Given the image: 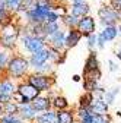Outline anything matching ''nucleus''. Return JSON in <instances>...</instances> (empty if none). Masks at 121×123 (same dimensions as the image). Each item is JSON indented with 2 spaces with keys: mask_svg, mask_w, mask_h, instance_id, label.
Here are the masks:
<instances>
[{
  "mask_svg": "<svg viewBox=\"0 0 121 123\" xmlns=\"http://www.w3.org/2000/svg\"><path fill=\"white\" fill-rule=\"evenodd\" d=\"M31 72V66H29V62H28V57L23 56L22 53H18L15 51L12 59L9 60V65L5 70L3 75L12 78L13 81H22L26 78V75Z\"/></svg>",
  "mask_w": 121,
  "mask_h": 123,
  "instance_id": "f257e3e1",
  "label": "nucleus"
},
{
  "mask_svg": "<svg viewBox=\"0 0 121 123\" xmlns=\"http://www.w3.org/2000/svg\"><path fill=\"white\" fill-rule=\"evenodd\" d=\"M18 45H19V50H16L18 53H28V54H32L35 51H39L41 49L47 47V40L42 38V37H37V35H32L25 31V34L19 35V40H18Z\"/></svg>",
  "mask_w": 121,
  "mask_h": 123,
  "instance_id": "f03ea898",
  "label": "nucleus"
},
{
  "mask_svg": "<svg viewBox=\"0 0 121 123\" xmlns=\"http://www.w3.org/2000/svg\"><path fill=\"white\" fill-rule=\"evenodd\" d=\"M25 81H28L31 85H34L39 92H47L48 89L54 88L57 84L55 75H45V73H39V72H29L26 75Z\"/></svg>",
  "mask_w": 121,
  "mask_h": 123,
  "instance_id": "7ed1b4c3",
  "label": "nucleus"
},
{
  "mask_svg": "<svg viewBox=\"0 0 121 123\" xmlns=\"http://www.w3.org/2000/svg\"><path fill=\"white\" fill-rule=\"evenodd\" d=\"M19 35H21V29L16 25L9 24V25L3 26L0 29V44H2V47L12 50V51H16Z\"/></svg>",
  "mask_w": 121,
  "mask_h": 123,
  "instance_id": "20e7f679",
  "label": "nucleus"
},
{
  "mask_svg": "<svg viewBox=\"0 0 121 123\" xmlns=\"http://www.w3.org/2000/svg\"><path fill=\"white\" fill-rule=\"evenodd\" d=\"M98 16H99V22H101L102 26L117 25L121 21V13H118L111 6H102L98 10Z\"/></svg>",
  "mask_w": 121,
  "mask_h": 123,
  "instance_id": "39448f33",
  "label": "nucleus"
},
{
  "mask_svg": "<svg viewBox=\"0 0 121 123\" xmlns=\"http://www.w3.org/2000/svg\"><path fill=\"white\" fill-rule=\"evenodd\" d=\"M28 62H29V66H31V70L32 72H37L41 66H44L45 63H48L50 60V49L48 45L47 47L41 49L39 51H35L32 54L28 56Z\"/></svg>",
  "mask_w": 121,
  "mask_h": 123,
  "instance_id": "423d86ee",
  "label": "nucleus"
},
{
  "mask_svg": "<svg viewBox=\"0 0 121 123\" xmlns=\"http://www.w3.org/2000/svg\"><path fill=\"white\" fill-rule=\"evenodd\" d=\"M16 91L19 92V94L26 100V101H29L31 103L34 98H37L41 92L34 86V85H31L28 81H25V79H22V81H18V84H16Z\"/></svg>",
  "mask_w": 121,
  "mask_h": 123,
  "instance_id": "0eeeda50",
  "label": "nucleus"
},
{
  "mask_svg": "<svg viewBox=\"0 0 121 123\" xmlns=\"http://www.w3.org/2000/svg\"><path fill=\"white\" fill-rule=\"evenodd\" d=\"M47 45L51 49H55L58 51H64L66 49V32L60 28L57 32H54L53 35L47 37Z\"/></svg>",
  "mask_w": 121,
  "mask_h": 123,
  "instance_id": "6e6552de",
  "label": "nucleus"
},
{
  "mask_svg": "<svg viewBox=\"0 0 121 123\" xmlns=\"http://www.w3.org/2000/svg\"><path fill=\"white\" fill-rule=\"evenodd\" d=\"M76 29H77L79 32L86 38L88 35L94 34L95 31H96V22H95V19H94L92 16L86 15V16H83V18H80V19H79Z\"/></svg>",
  "mask_w": 121,
  "mask_h": 123,
  "instance_id": "1a4fd4ad",
  "label": "nucleus"
},
{
  "mask_svg": "<svg viewBox=\"0 0 121 123\" xmlns=\"http://www.w3.org/2000/svg\"><path fill=\"white\" fill-rule=\"evenodd\" d=\"M16 84L18 82L9 78V76L0 75V94L6 97H12L16 92Z\"/></svg>",
  "mask_w": 121,
  "mask_h": 123,
  "instance_id": "9d476101",
  "label": "nucleus"
},
{
  "mask_svg": "<svg viewBox=\"0 0 121 123\" xmlns=\"http://www.w3.org/2000/svg\"><path fill=\"white\" fill-rule=\"evenodd\" d=\"M38 111L32 107L31 103H25V104H19V110H18V116L26 123V122H34L37 117Z\"/></svg>",
  "mask_w": 121,
  "mask_h": 123,
  "instance_id": "9b49d317",
  "label": "nucleus"
},
{
  "mask_svg": "<svg viewBox=\"0 0 121 123\" xmlns=\"http://www.w3.org/2000/svg\"><path fill=\"white\" fill-rule=\"evenodd\" d=\"M32 107L38 111V113H42V111H47V110H51V100L48 98V95L45 92H41V94L34 98L31 101Z\"/></svg>",
  "mask_w": 121,
  "mask_h": 123,
  "instance_id": "f8f14e48",
  "label": "nucleus"
},
{
  "mask_svg": "<svg viewBox=\"0 0 121 123\" xmlns=\"http://www.w3.org/2000/svg\"><path fill=\"white\" fill-rule=\"evenodd\" d=\"M89 110L92 114H98V116H104V114H108L110 113V105L104 101V98H94L92 104H90Z\"/></svg>",
  "mask_w": 121,
  "mask_h": 123,
  "instance_id": "ddd939ff",
  "label": "nucleus"
},
{
  "mask_svg": "<svg viewBox=\"0 0 121 123\" xmlns=\"http://www.w3.org/2000/svg\"><path fill=\"white\" fill-rule=\"evenodd\" d=\"M82 38H83V35L79 32L76 28L67 29V32H66V49L70 50V49H73V47H76V45L80 43Z\"/></svg>",
  "mask_w": 121,
  "mask_h": 123,
  "instance_id": "4468645a",
  "label": "nucleus"
},
{
  "mask_svg": "<svg viewBox=\"0 0 121 123\" xmlns=\"http://www.w3.org/2000/svg\"><path fill=\"white\" fill-rule=\"evenodd\" d=\"M57 123H76V116H74V109L69 107L66 110L55 111Z\"/></svg>",
  "mask_w": 121,
  "mask_h": 123,
  "instance_id": "2eb2a0df",
  "label": "nucleus"
},
{
  "mask_svg": "<svg viewBox=\"0 0 121 123\" xmlns=\"http://www.w3.org/2000/svg\"><path fill=\"white\" fill-rule=\"evenodd\" d=\"M70 107V101L61 95V94H57L54 98H51V109L54 111H60V110H66Z\"/></svg>",
  "mask_w": 121,
  "mask_h": 123,
  "instance_id": "dca6fc26",
  "label": "nucleus"
},
{
  "mask_svg": "<svg viewBox=\"0 0 121 123\" xmlns=\"http://www.w3.org/2000/svg\"><path fill=\"white\" fill-rule=\"evenodd\" d=\"M99 60H98V56H96V51L90 50L86 60H85V66H83V72H88V70H95V69H99Z\"/></svg>",
  "mask_w": 121,
  "mask_h": 123,
  "instance_id": "f3484780",
  "label": "nucleus"
},
{
  "mask_svg": "<svg viewBox=\"0 0 121 123\" xmlns=\"http://www.w3.org/2000/svg\"><path fill=\"white\" fill-rule=\"evenodd\" d=\"M72 15L77 18H83L86 15H89V5L86 2H82V3H72V10H70Z\"/></svg>",
  "mask_w": 121,
  "mask_h": 123,
  "instance_id": "a211bd4d",
  "label": "nucleus"
},
{
  "mask_svg": "<svg viewBox=\"0 0 121 123\" xmlns=\"http://www.w3.org/2000/svg\"><path fill=\"white\" fill-rule=\"evenodd\" d=\"M13 53H15V51L7 50V49H3V47L0 49V75L5 73V70H6L7 65H9V60L12 59Z\"/></svg>",
  "mask_w": 121,
  "mask_h": 123,
  "instance_id": "6ab92c4d",
  "label": "nucleus"
},
{
  "mask_svg": "<svg viewBox=\"0 0 121 123\" xmlns=\"http://www.w3.org/2000/svg\"><path fill=\"white\" fill-rule=\"evenodd\" d=\"M101 35L104 37V40L107 43H111L117 38L118 35V28L117 25H108V26H104L102 31H101Z\"/></svg>",
  "mask_w": 121,
  "mask_h": 123,
  "instance_id": "aec40b11",
  "label": "nucleus"
},
{
  "mask_svg": "<svg viewBox=\"0 0 121 123\" xmlns=\"http://www.w3.org/2000/svg\"><path fill=\"white\" fill-rule=\"evenodd\" d=\"M35 122H37V123H57L55 111L51 109V110H47V111L38 113L37 117H35Z\"/></svg>",
  "mask_w": 121,
  "mask_h": 123,
  "instance_id": "412c9836",
  "label": "nucleus"
},
{
  "mask_svg": "<svg viewBox=\"0 0 121 123\" xmlns=\"http://www.w3.org/2000/svg\"><path fill=\"white\" fill-rule=\"evenodd\" d=\"M120 91H121V88H120V86H114V88H111V89H105L104 101L107 103L108 105H112V104L115 103V100H117L118 94H120Z\"/></svg>",
  "mask_w": 121,
  "mask_h": 123,
  "instance_id": "4be33fe9",
  "label": "nucleus"
},
{
  "mask_svg": "<svg viewBox=\"0 0 121 123\" xmlns=\"http://www.w3.org/2000/svg\"><path fill=\"white\" fill-rule=\"evenodd\" d=\"M94 98H95L94 92L85 91L83 94L79 97V100H77V105H79V107H86V109H89L90 104H92V101H94Z\"/></svg>",
  "mask_w": 121,
  "mask_h": 123,
  "instance_id": "5701e85b",
  "label": "nucleus"
},
{
  "mask_svg": "<svg viewBox=\"0 0 121 123\" xmlns=\"http://www.w3.org/2000/svg\"><path fill=\"white\" fill-rule=\"evenodd\" d=\"M2 107H3V114H18V110H19V104L15 103L12 98L5 101Z\"/></svg>",
  "mask_w": 121,
  "mask_h": 123,
  "instance_id": "b1692460",
  "label": "nucleus"
},
{
  "mask_svg": "<svg viewBox=\"0 0 121 123\" xmlns=\"http://www.w3.org/2000/svg\"><path fill=\"white\" fill-rule=\"evenodd\" d=\"M60 19L63 21V24H64V26H66L67 29H72V28H76V26H77V22H79L80 18L74 16V15H72V13H66V15H63Z\"/></svg>",
  "mask_w": 121,
  "mask_h": 123,
  "instance_id": "393cba45",
  "label": "nucleus"
},
{
  "mask_svg": "<svg viewBox=\"0 0 121 123\" xmlns=\"http://www.w3.org/2000/svg\"><path fill=\"white\" fill-rule=\"evenodd\" d=\"M82 78L85 81H101L102 78V70L101 68L99 69H95V70H88V72H83V76Z\"/></svg>",
  "mask_w": 121,
  "mask_h": 123,
  "instance_id": "a878e982",
  "label": "nucleus"
},
{
  "mask_svg": "<svg viewBox=\"0 0 121 123\" xmlns=\"http://www.w3.org/2000/svg\"><path fill=\"white\" fill-rule=\"evenodd\" d=\"M42 28H44L45 37H48V35H53L54 32H57L60 29V25H58V22H42Z\"/></svg>",
  "mask_w": 121,
  "mask_h": 123,
  "instance_id": "bb28decb",
  "label": "nucleus"
},
{
  "mask_svg": "<svg viewBox=\"0 0 121 123\" xmlns=\"http://www.w3.org/2000/svg\"><path fill=\"white\" fill-rule=\"evenodd\" d=\"M12 24V12L9 9H0V28Z\"/></svg>",
  "mask_w": 121,
  "mask_h": 123,
  "instance_id": "cd10ccee",
  "label": "nucleus"
},
{
  "mask_svg": "<svg viewBox=\"0 0 121 123\" xmlns=\"http://www.w3.org/2000/svg\"><path fill=\"white\" fill-rule=\"evenodd\" d=\"M0 123H25L18 114H3L0 117Z\"/></svg>",
  "mask_w": 121,
  "mask_h": 123,
  "instance_id": "c85d7f7f",
  "label": "nucleus"
},
{
  "mask_svg": "<svg viewBox=\"0 0 121 123\" xmlns=\"http://www.w3.org/2000/svg\"><path fill=\"white\" fill-rule=\"evenodd\" d=\"M98 86H99V81H85L83 79V89L85 91L94 92Z\"/></svg>",
  "mask_w": 121,
  "mask_h": 123,
  "instance_id": "c756f323",
  "label": "nucleus"
},
{
  "mask_svg": "<svg viewBox=\"0 0 121 123\" xmlns=\"http://www.w3.org/2000/svg\"><path fill=\"white\" fill-rule=\"evenodd\" d=\"M92 123H114V122H112V117L108 113V114H104V116L94 114V122Z\"/></svg>",
  "mask_w": 121,
  "mask_h": 123,
  "instance_id": "7c9ffc66",
  "label": "nucleus"
},
{
  "mask_svg": "<svg viewBox=\"0 0 121 123\" xmlns=\"http://www.w3.org/2000/svg\"><path fill=\"white\" fill-rule=\"evenodd\" d=\"M61 18V15L58 13V10H50L45 16V21L44 22H58V19Z\"/></svg>",
  "mask_w": 121,
  "mask_h": 123,
  "instance_id": "2f4dec72",
  "label": "nucleus"
},
{
  "mask_svg": "<svg viewBox=\"0 0 121 123\" xmlns=\"http://www.w3.org/2000/svg\"><path fill=\"white\" fill-rule=\"evenodd\" d=\"M21 2L22 0H6V9H9L10 12H18Z\"/></svg>",
  "mask_w": 121,
  "mask_h": 123,
  "instance_id": "473e14b6",
  "label": "nucleus"
},
{
  "mask_svg": "<svg viewBox=\"0 0 121 123\" xmlns=\"http://www.w3.org/2000/svg\"><path fill=\"white\" fill-rule=\"evenodd\" d=\"M86 41H88V49H89V50L96 49V32L88 35V37H86Z\"/></svg>",
  "mask_w": 121,
  "mask_h": 123,
  "instance_id": "72a5a7b5",
  "label": "nucleus"
},
{
  "mask_svg": "<svg viewBox=\"0 0 121 123\" xmlns=\"http://www.w3.org/2000/svg\"><path fill=\"white\" fill-rule=\"evenodd\" d=\"M12 100L15 101V103H18V104H25V103H29V101H26L21 94H19V92L16 91V92H15V94L12 95Z\"/></svg>",
  "mask_w": 121,
  "mask_h": 123,
  "instance_id": "f704fd0d",
  "label": "nucleus"
},
{
  "mask_svg": "<svg viewBox=\"0 0 121 123\" xmlns=\"http://www.w3.org/2000/svg\"><path fill=\"white\" fill-rule=\"evenodd\" d=\"M105 44H107V41L104 40V37L101 35V32H99V34H96V49L102 50V49L105 47Z\"/></svg>",
  "mask_w": 121,
  "mask_h": 123,
  "instance_id": "c9c22d12",
  "label": "nucleus"
},
{
  "mask_svg": "<svg viewBox=\"0 0 121 123\" xmlns=\"http://www.w3.org/2000/svg\"><path fill=\"white\" fill-rule=\"evenodd\" d=\"M67 51H69V50H64V51H61V53H60V56H58V59H57V62H55V66H58V65H63L64 62L67 60Z\"/></svg>",
  "mask_w": 121,
  "mask_h": 123,
  "instance_id": "e433bc0d",
  "label": "nucleus"
},
{
  "mask_svg": "<svg viewBox=\"0 0 121 123\" xmlns=\"http://www.w3.org/2000/svg\"><path fill=\"white\" fill-rule=\"evenodd\" d=\"M118 63L117 62H114V60H108V70L110 72H117L118 70Z\"/></svg>",
  "mask_w": 121,
  "mask_h": 123,
  "instance_id": "4c0bfd02",
  "label": "nucleus"
},
{
  "mask_svg": "<svg viewBox=\"0 0 121 123\" xmlns=\"http://www.w3.org/2000/svg\"><path fill=\"white\" fill-rule=\"evenodd\" d=\"M111 7L121 13V0H111Z\"/></svg>",
  "mask_w": 121,
  "mask_h": 123,
  "instance_id": "58836bf2",
  "label": "nucleus"
},
{
  "mask_svg": "<svg viewBox=\"0 0 121 123\" xmlns=\"http://www.w3.org/2000/svg\"><path fill=\"white\" fill-rule=\"evenodd\" d=\"M94 122V114L90 113V114H88L86 117H83V119H80L77 123H92Z\"/></svg>",
  "mask_w": 121,
  "mask_h": 123,
  "instance_id": "ea45409f",
  "label": "nucleus"
},
{
  "mask_svg": "<svg viewBox=\"0 0 121 123\" xmlns=\"http://www.w3.org/2000/svg\"><path fill=\"white\" fill-rule=\"evenodd\" d=\"M12 97H6V95H2L0 94V104H3L5 101H7V100H10Z\"/></svg>",
  "mask_w": 121,
  "mask_h": 123,
  "instance_id": "a19ab883",
  "label": "nucleus"
},
{
  "mask_svg": "<svg viewBox=\"0 0 121 123\" xmlns=\"http://www.w3.org/2000/svg\"><path fill=\"white\" fill-rule=\"evenodd\" d=\"M72 79H73V82H80V81H82V76H80V75H73Z\"/></svg>",
  "mask_w": 121,
  "mask_h": 123,
  "instance_id": "79ce46f5",
  "label": "nucleus"
},
{
  "mask_svg": "<svg viewBox=\"0 0 121 123\" xmlns=\"http://www.w3.org/2000/svg\"><path fill=\"white\" fill-rule=\"evenodd\" d=\"M115 56H117V59H118V60L121 62V49H120V50H117V53H115Z\"/></svg>",
  "mask_w": 121,
  "mask_h": 123,
  "instance_id": "37998d69",
  "label": "nucleus"
},
{
  "mask_svg": "<svg viewBox=\"0 0 121 123\" xmlns=\"http://www.w3.org/2000/svg\"><path fill=\"white\" fill-rule=\"evenodd\" d=\"M82 2H85V0H72V3H82Z\"/></svg>",
  "mask_w": 121,
  "mask_h": 123,
  "instance_id": "c03bdc74",
  "label": "nucleus"
},
{
  "mask_svg": "<svg viewBox=\"0 0 121 123\" xmlns=\"http://www.w3.org/2000/svg\"><path fill=\"white\" fill-rule=\"evenodd\" d=\"M3 116V107H2V104H0V117Z\"/></svg>",
  "mask_w": 121,
  "mask_h": 123,
  "instance_id": "a18cd8bd",
  "label": "nucleus"
},
{
  "mask_svg": "<svg viewBox=\"0 0 121 123\" xmlns=\"http://www.w3.org/2000/svg\"><path fill=\"white\" fill-rule=\"evenodd\" d=\"M117 28H118V34L121 35V25H120V26H117Z\"/></svg>",
  "mask_w": 121,
  "mask_h": 123,
  "instance_id": "49530a36",
  "label": "nucleus"
},
{
  "mask_svg": "<svg viewBox=\"0 0 121 123\" xmlns=\"http://www.w3.org/2000/svg\"><path fill=\"white\" fill-rule=\"evenodd\" d=\"M26 123H37V122H35V120H34V122H26Z\"/></svg>",
  "mask_w": 121,
  "mask_h": 123,
  "instance_id": "de8ad7c7",
  "label": "nucleus"
},
{
  "mask_svg": "<svg viewBox=\"0 0 121 123\" xmlns=\"http://www.w3.org/2000/svg\"><path fill=\"white\" fill-rule=\"evenodd\" d=\"M0 49H2V44H0Z\"/></svg>",
  "mask_w": 121,
  "mask_h": 123,
  "instance_id": "09e8293b",
  "label": "nucleus"
},
{
  "mask_svg": "<svg viewBox=\"0 0 121 123\" xmlns=\"http://www.w3.org/2000/svg\"><path fill=\"white\" fill-rule=\"evenodd\" d=\"M120 49H121V45H120Z\"/></svg>",
  "mask_w": 121,
  "mask_h": 123,
  "instance_id": "8fccbe9b",
  "label": "nucleus"
},
{
  "mask_svg": "<svg viewBox=\"0 0 121 123\" xmlns=\"http://www.w3.org/2000/svg\"><path fill=\"white\" fill-rule=\"evenodd\" d=\"M76 123H77V122H76Z\"/></svg>",
  "mask_w": 121,
  "mask_h": 123,
  "instance_id": "3c124183",
  "label": "nucleus"
}]
</instances>
